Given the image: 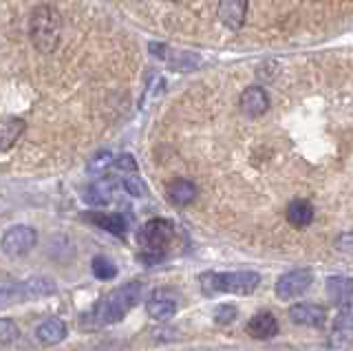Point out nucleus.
<instances>
[{
    "label": "nucleus",
    "instance_id": "nucleus-1",
    "mask_svg": "<svg viewBox=\"0 0 353 351\" xmlns=\"http://www.w3.org/2000/svg\"><path fill=\"white\" fill-rule=\"evenodd\" d=\"M141 283L132 281L121 285V288H115L113 292H108L106 296H102L95 305L93 310L82 316V327H106V325H115L119 323L121 318H126V314L141 301Z\"/></svg>",
    "mask_w": 353,
    "mask_h": 351
},
{
    "label": "nucleus",
    "instance_id": "nucleus-2",
    "mask_svg": "<svg viewBox=\"0 0 353 351\" xmlns=\"http://www.w3.org/2000/svg\"><path fill=\"white\" fill-rule=\"evenodd\" d=\"M261 283V277L256 272L243 270V272H203L199 277V285L205 296L216 294H236L248 296L254 294Z\"/></svg>",
    "mask_w": 353,
    "mask_h": 351
},
{
    "label": "nucleus",
    "instance_id": "nucleus-3",
    "mask_svg": "<svg viewBox=\"0 0 353 351\" xmlns=\"http://www.w3.org/2000/svg\"><path fill=\"white\" fill-rule=\"evenodd\" d=\"M176 228L168 219H150L139 230L137 241L141 248V261L143 263H159L163 261L165 252L174 243Z\"/></svg>",
    "mask_w": 353,
    "mask_h": 351
},
{
    "label": "nucleus",
    "instance_id": "nucleus-4",
    "mask_svg": "<svg viewBox=\"0 0 353 351\" xmlns=\"http://www.w3.org/2000/svg\"><path fill=\"white\" fill-rule=\"evenodd\" d=\"M29 36L33 47L40 53H53L60 45L62 36V18L58 9L49 5H40L33 9L31 20H29Z\"/></svg>",
    "mask_w": 353,
    "mask_h": 351
},
{
    "label": "nucleus",
    "instance_id": "nucleus-5",
    "mask_svg": "<svg viewBox=\"0 0 353 351\" xmlns=\"http://www.w3.org/2000/svg\"><path fill=\"white\" fill-rule=\"evenodd\" d=\"M36 243H38V232L31 225H14L3 234L0 248H3V252L9 259H20L29 254L36 248Z\"/></svg>",
    "mask_w": 353,
    "mask_h": 351
},
{
    "label": "nucleus",
    "instance_id": "nucleus-6",
    "mask_svg": "<svg viewBox=\"0 0 353 351\" xmlns=\"http://www.w3.org/2000/svg\"><path fill=\"white\" fill-rule=\"evenodd\" d=\"M179 310V294L170 288H161V290H154L148 301H146V312L152 321H159L165 323L176 314Z\"/></svg>",
    "mask_w": 353,
    "mask_h": 351
},
{
    "label": "nucleus",
    "instance_id": "nucleus-7",
    "mask_svg": "<svg viewBox=\"0 0 353 351\" xmlns=\"http://www.w3.org/2000/svg\"><path fill=\"white\" fill-rule=\"evenodd\" d=\"M314 283V274L312 270H292L283 274V277L276 281V296L281 301H292L303 296Z\"/></svg>",
    "mask_w": 353,
    "mask_h": 351
},
{
    "label": "nucleus",
    "instance_id": "nucleus-8",
    "mask_svg": "<svg viewBox=\"0 0 353 351\" xmlns=\"http://www.w3.org/2000/svg\"><path fill=\"white\" fill-rule=\"evenodd\" d=\"M239 108H241V113L245 117L265 115V113H268V108H270L268 91H265L263 86H259V84L248 86V89L243 91L241 97H239Z\"/></svg>",
    "mask_w": 353,
    "mask_h": 351
},
{
    "label": "nucleus",
    "instance_id": "nucleus-9",
    "mask_svg": "<svg viewBox=\"0 0 353 351\" xmlns=\"http://www.w3.org/2000/svg\"><path fill=\"white\" fill-rule=\"evenodd\" d=\"M150 53L157 56L159 60L168 62V67L176 69V71H190L199 67V58L192 56V53H185V51H174L168 45H157V42H150Z\"/></svg>",
    "mask_w": 353,
    "mask_h": 351
},
{
    "label": "nucleus",
    "instance_id": "nucleus-10",
    "mask_svg": "<svg viewBox=\"0 0 353 351\" xmlns=\"http://www.w3.org/2000/svg\"><path fill=\"white\" fill-rule=\"evenodd\" d=\"M216 16L230 31H239L243 25H245L248 0H219Z\"/></svg>",
    "mask_w": 353,
    "mask_h": 351
},
{
    "label": "nucleus",
    "instance_id": "nucleus-11",
    "mask_svg": "<svg viewBox=\"0 0 353 351\" xmlns=\"http://www.w3.org/2000/svg\"><path fill=\"white\" fill-rule=\"evenodd\" d=\"M292 323L303 327H323L327 321V310L316 303H298L290 310Z\"/></svg>",
    "mask_w": 353,
    "mask_h": 351
},
{
    "label": "nucleus",
    "instance_id": "nucleus-12",
    "mask_svg": "<svg viewBox=\"0 0 353 351\" xmlns=\"http://www.w3.org/2000/svg\"><path fill=\"white\" fill-rule=\"evenodd\" d=\"M115 192H117V181L113 177H102L84 190V201L88 205H106L115 199Z\"/></svg>",
    "mask_w": 353,
    "mask_h": 351
},
{
    "label": "nucleus",
    "instance_id": "nucleus-13",
    "mask_svg": "<svg viewBox=\"0 0 353 351\" xmlns=\"http://www.w3.org/2000/svg\"><path fill=\"white\" fill-rule=\"evenodd\" d=\"M84 219L115 237H124L128 232V219L121 212H88L84 214Z\"/></svg>",
    "mask_w": 353,
    "mask_h": 351
},
{
    "label": "nucleus",
    "instance_id": "nucleus-14",
    "mask_svg": "<svg viewBox=\"0 0 353 351\" xmlns=\"http://www.w3.org/2000/svg\"><path fill=\"white\" fill-rule=\"evenodd\" d=\"M248 334L256 340H270L279 334V321L270 312H259L250 318L248 323Z\"/></svg>",
    "mask_w": 353,
    "mask_h": 351
},
{
    "label": "nucleus",
    "instance_id": "nucleus-15",
    "mask_svg": "<svg viewBox=\"0 0 353 351\" xmlns=\"http://www.w3.org/2000/svg\"><path fill=\"white\" fill-rule=\"evenodd\" d=\"M27 128V122L22 117H5L0 119V152H7L16 146V141L22 137Z\"/></svg>",
    "mask_w": 353,
    "mask_h": 351
},
{
    "label": "nucleus",
    "instance_id": "nucleus-16",
    "mask_svg": "<svg viewBox=\"0 0 353 351\" xmlns=\"http://www.w3.org/2000/svg\"><path fill=\"white\" fill-rule=\"evenodd\" d=\"M287 221H290L294 228L303 230V228H309L314 223V217H316V210L314 205L309 203L307 199H294L290 205H287Z\"/></svg>",
    "mask_w": 353,
    "mask_h": 351
},
{
    "label": "nucleus",
    "instance_id": "nucleus-17",
    "mask_svg": "<svg viewBox=\"0 0 353 351\" xmlns=\"http://www.w3.org/2000/svg\"><path fill=\"white\" fill-rule=\"evenodd\" d=\"M36 338L40 340L42 345L47 347H53L62 343L66 338V325L60 321V318H47V321H42L36 329Z\"/></svg>",
    "mask_w": 353,
    "mask_h": 351
},
{
    "label": "nucleus",
    "instance_id": "nucleus-18",
    "mask_svg": "<svg viewBox=\"0 0 353 351\" xmlns=\"http://www.w3.org/2000/svg\"><path fill=\"white\" fill-rule=\"evenodd\" d=\"M168 199L172 205H190L196 199V185L190 179H172L168 183Z\"/></svg>",
    "mask_w": 353,
    "mask_h": 351
},
{
    "label": "nucleus",
    "instance_id": "nucleus-19",
    "mask_svg": "<svg viewBox=\"0 0 353 351\" xmlns=\"http://www.w3.org/2000/svg\"><path fill=\"white\" fill-rule=\"evenodd\" d=\"M20 288H22V299L36 301V299H44V296H51L55 292V283L49 277H33L22 281Z\"/></svg>",
    "mask_w": 353,
    "mask_h": 351
},
{
    "label": "nucleus",
    "instance_id": "nucleus-20",
    "mask_svg": "<svg viewBox=\"0 0 353 351\" xmlns=\"http://www.w3.org/2000/svg\"><path fill=\"white\" fill-rule=\"evenodd\" d=\"M327 294L338 307L351 305V279L347 277H331L327 281Z\"/></svg>",
    "mask_w": 353,
    "mask_h": 351
},
{
    "label": "nucleus",
    "instance_id": "nucleus-21",
    "mask_svg": "<svg viewBox=\"0 0 353 351\" xmlns=\"http://www.w3.org/2000/svg\"><path fill=\"white\" fill-rule=\"evenodd\" d=\"M113 161H115V157H113V152H106V150H99L97 155L88 161V172L91 174H95V177H104V174L113 168Z\"/></svg>",
    "mask_w": 353,
    "mask_h": 351
},
{
    "label": "nucleus",
    "instance_id": "nucleus-22",
    "mask_svg": "<svg viewBox=\"0 0 353 351\" xmlns=\"http://www.w3.org/2000/svg\"><path fill=\"white\" fill-rule=\"evenodd\" d=\"M91 270L93 274L99 279V281H110V279H115L117 277V268H115V263L110 261L108 257H95L91 261Z\"/></svg>",
    "mask_w": 353,
    "mask_h": 351
},
{
    "label": "nucleus",
    "instance_id": "nucleus-23",
    "mask_svg": "<svg viewBox=\"0 0 353 351\" xmlns=\"http://www.w3.org/2000/svg\"><path fill=\"white\" fill-rule=\"evenodd\" d=\"M20 338V327L11 318H0V347L14 345Z\"/></svg>",
    "mask_w": 353,
    "mask_h": 351
},
{
    "label": "nucleus",
    "instance_id": "nucleus-24",
    "mask_svg": "<svg viewBox=\"0 0 353 351\" xmlns=\"http://www.w3.org/2000/svg\"><path fill=\"white\" fill-rule=\"evenodd\" d=\"M121 185H124V190L132 197H143L146 194V183H143V179H139L137 172H128L124 181H121Z\"/></svg>",
    "mask_w": 353,
    "mask_h": 351
},
{
    "label": "nucleus",
    "instance_id": "nucleus-25",
    "mask_svg": "<svg viewBox=\"0 0 353 351\" xmlns=\"http://www.w3.org/2000/svg\"><path fill=\"white\" fill-rule=\"evenodd\" d=\"M239 310L234 305H219L214 310V323L216 325H232L236 321Z\"/></svg>",
    "mask_w": 353,
    "mask_h": 351
},
{
    "label": "nucleus",
    "instance_id": "nucleus-26",
    "mask_svg": "<svg viewBox=\"0 0 353 351\" xmlns=\"http://www.w3.org/2000/svg\"><path fill=\"white\" fill-rule=\"evenodd\" d=\"M113 168H117V170H124V172H135L137 170V163H135V159H132V155H121V157H117L115 161H113Z\"/></svg>",
    "mask_w": 353,
    "mask_h": 351
},
{
    "label": "nucleus",
    "instance_id": "nucleus-27",
    "mask_svg": "<svg viewBox=\"0 0 353 351\" xmlns=\"http://www.w3.org/2000/svg\"><path fill=\"white\" fill-rule=\"evenodd\" d=\"M7 279H9V277H7V274H3V272H0V285H3V283H5Z\"/></svg>",
    "mask_w": 353,
    "mask_h": 351
},
{
    "label": "nucleus",
    "instance_id": "nucleus-28",
    "mask_svg": "<svg viewBox=\"0 0 353 351\" xmlns=\"http://www.w3.org/2000/svg\"><path fill=\"white\" fill-rule=\"evenodd\" d=\"M168 3H179V0H168Z\"/></svg>",
    "mask_w": 353,
    "mask_h": 351
}]
</instances>
